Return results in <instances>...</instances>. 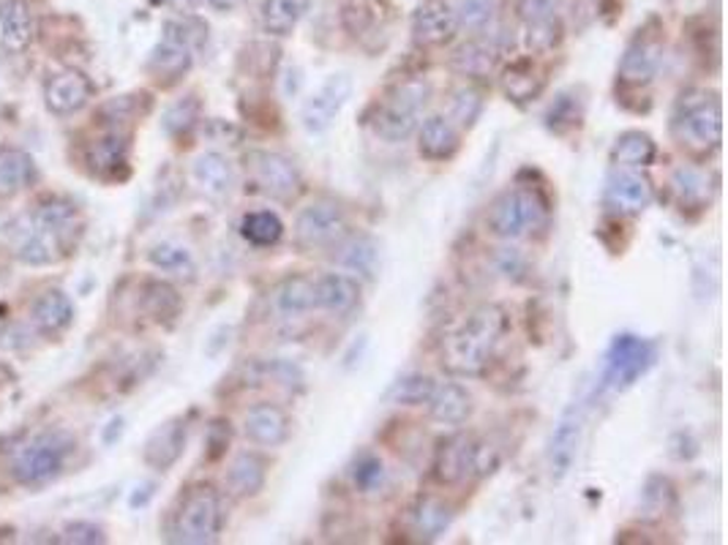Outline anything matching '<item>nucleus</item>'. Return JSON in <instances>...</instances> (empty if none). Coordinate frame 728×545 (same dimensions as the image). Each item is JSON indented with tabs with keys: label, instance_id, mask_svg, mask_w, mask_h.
I'll return each mask as SVG.
<instances>
[{
	"label": "nucleus",
	"instance_id": "nucleus-45",
	"mask_svg": "<svg viewBox=\"0 0 728 545\" xmlns=\"http://www.w3.org/2000/svg\"><path fill=\"white\" fill-rule=\"evenodd\" d=\"M581 123V104L570 94H563L554 99V104L546 112V126L554 134H565L568 128L579 126Z\"/></svg>",
	"mask_w": 728,
	"mask_h": 545
},
{
	"label": "nucleus",
	"instance_id": "nucleus-14",
	"mask_svg": "<svg viewBox=\"0 0 728 545\" xmlns=\"http://www.w3.org/2000/svg\"><path fill=\"white\" fill-rule=\"evenodd\" d=\"M652 199H655V186L641 170H614L603 191V205L617 219L644 213Z\"/></svg>",
	"mask_w": 728,
	"mask_h": 545
},
{
	"label": "nucleus",
	"instance_id": "nucleus-38",
	"mask_svg": "<svg viewBox=\"0 0 728 545\" xmlns=\"http://www.w3.org/2000/svg\"><path fill=\"white\" fill-rule=\"evenodd\" d=\"M240 235L243 240H249L251 246L268 248L276 246L284 235V224L273 210H255V213H246L240 221Z\"/></svg>",
	"mask_w": 728,
	"mask_h": 545
},
{
	"label": "nucleus",
	"instance_id": "nucleus-51",
	"mask_svg": "<svg viewBox=\"0 0 728 545\" xmlns=\"http://www.w3.org/2000/svg\"><path fill=\"white\" fill-rule=\"evenodd\" d=\"M63 540H66V543L96 545V543H104L107 537H104V532H101V527H96V523L74 521L63 529Z\"/></svg>",
	"mask_w": 728,
	"mask_h": 545
},
{
	"label": "nucleus",
	"instance_id": "nucleus-3",
	"mask_svg": "<svg viewBox=\"0 0 728 545\" xmlns=\"http://www.w3.org/2000/svg\"><path fill=\"white\" fill-rule=\"evenodd\" d=\"M671 134L690 159H712L723 143L720 96L704 88L684 90L674 104Z\"/></svg>",
	"mask_w": 728,
	"mask_h": 545
},
{
	"label": "nucleus",
	"instance_id": "nucleus-20",
	"mask_svg": "<svg viewBox=\"0 0 728 545\" xmlns=\"http://www.w3.org/2000/svg\"><path fill=\"white\" fill-rule=\"evenodd\" d=\"M581 409L570 407L568 412L563 414L559 425L554 429L552 434V447H548V469H552L554 480H563L565 474L573 469L576 456H579V445H581Z\"/></svg>",
	"mask_w": 728,
	"mask_h": 545
},
{
	"label": "nucleus",
	"instance_id": "nucleus-46",
	"mask_svg": "<svg viewBox=\"0 0 728 545\" xmlns=\"http://www.w3.org/2000/svg\"><path fill=\"white\" fill-rule=\"evenodd\" d=\"M480 112H483V94H480L478 88L467 85V88H458L456 94H453V117H451V121H456L458 126L472 128L474 121L480 117Z\"/></svg>",
	"mask_w": 728,
	"mask_h": 545
},
{
	"label": "nucleus",
	"instance_id": "nucleus-53",
	"mask_svg": "<svg viewBox=\"0 0 728 545\" xmlns=\"http://www.w3.org/2000/svg\"><path fill=\"white\" fill-rule=\"evenodd\" d=\"M208 3L215 9V12H232L240 0H208Z\"/></svg>",
	"mask_w": 728,
	"mask_h": 545
},
{
	"label": "nucleus",
	"instance_id": "nucleus-16",
	"mask_svg": "<svg viewBox=\"0 0 728 545\" xmlns=\"http://www.w3.org/2000/svg\"><path fill=\"white\" fill-rule=\"evenodd\" d=\"M472 450L474 436L469 434H453L440 442L434 450V463H431V474L440 485H458L472 474Z\"/></svg>",
	"mask_w": 728,
	"mask_h": 545
},
{
	"label": "nucleus",
	"instance_id": "nucleus-42",
	"mask_svg": "<svg viewBox=\"0 0 728 545\" xmlns=\"http://www.w3.org/2000/svg\"><path fill=\"white\" fill-rule=\"evenodd\" d=\"M563 39V25L559 17L538 20V23H525V45L527 50L543 55V52H552L554 47Z\"/></svg>",
	"mask_w": 728,
	"mask_h": 545
},
{
	"label": "nucleus",
	"instance_id": "nucleus-8",
	"mask_svg": "<svg viewBox=\"0 0 728 545\" xmlns=\"http://www.w3.org/2000/svg\"><path fill=\"white\" fill-rule=\"evenodd\" d=\"M74 453V439L63 431H47L20 447L12 458V474L23 485H47L63 472L69 456Z\"/></svg>",
	"mask_w": 728,
	"mask_h": 545
},
{
	"label": "nucleus",
	"instance_id": "nucleus-28",
	"mask_svg": "<svg viewBox=\"0 0 728 545\" xmlns=\"http://www.w3.org/2000/svg\"><path fill=\"white\" fill-rule=\"evenodd\" d=\"M72 317L74 306L61 289H47L30 306V320H34L36 331L45 333V336H58V333L66 331L72 325Z\"/></svg>",
	"mask_w": 728,
	"mask_h": 545
},
{
	"label": "nucleus",
	"instance_id": "nucleus-37",
	"mask_svg": "<svg viewBox=\"0 0 728 545\" xmlns=\"http://www.w3.org/2000/svg\"><path fill=\"white\" fill-rule=\"evenodd\" d=\"M671 191H674V197H677V202L682 205V208L704 210L706 205H710V199H712L710 197V194H712L710 177H706L701 170H695V166H682V170L674 172Z\"/></svg>",
	"mask_w": 728,
	"mask_h": 545
},
{
	"label": "nucleus",
	"instance_id": "nucleus-9",
	"mask_svg": "<svg viewBox=\"0 0 728 545\" xmlns=\"http://www.w3.org/2000/svg\"><path fill=\"white\" fill-rule=\"evenodd\" d=\"M246 172L255 191L276 199V202H293L304 191V177L293 159L276 150H251L246 153Z\"/></svg>",
	"mask_w": 728,
	"mask_h": 545
},
{
	"label": "nucleus",
	"instance_id": "nucleus-39",
	"mask_svg": "<svg viewBox=\"0 0 728 545\" xmlns=\"http://www.w3.org/2000/svg\"><path fill=\"white\" fill-rule=\"evenodd\" d=\"M34 159L23 150H3L0 153V194H17L34 181Z\"/></svg>",
	"mask_w": 728,
	"mask_h": 545
},
{
	"label": "nucleus",
	"instance_id": "nucleus-36",
	"mask_svg": "<svg viewBox=\"0 0 728 545\" xmlns=\"http://www.w3.org/2000/svg\"><path fill=\"white\" fill-rule=\"evenodd\" d=\"M145 317L153 322H172L183 309V300L177 289L166 282H145L143 298H139Z\"/></svg>",
	"mask_w": 728,
	"mask_h": 545
},
{
	"label": "nucleus",
	"instance_id": "nucleus-32",
	"mask_svg": "<svg viewBox=\"0 0 728 545\" xmlns=\"http://www.w3.org/2000/svg\"><path fill=\"white\" fill-rule=\"evenodd\" d=\"M331 251H336L333 253V259H336L342 268L353 270V273H360V276L366 278H371L377 273V259H380V253H377V246L371 237L349 235L347 232Z\"/></svg>",
	"mask_w": 728,
	"mask_h": 545
},
{
	"label": "nucleus",
	"instance_id": "nucleus-48",
	"mask_svg": "<svg viewBox=\"0 0 728 545\" xmlns=\"http://www.w3.org/2000/svg\"><path fill=\"white\" fill-rule=\"evenodd\" d=\"M499 463H503V447L494 439H474L472 450V474L474 478H489L492 472H497Z\"/></svg>",
	"mask_w": 728,
	"mask_h": 545
},
{
	"label": "nucleus",
	"instance_id": "nucleus-2",
	"mask_svg": "<svg viewBox=\"0 0 728 545\" xmlns=\"http://www.w3.org/2000/svg\"><path fill=\"white\" fill-rule=\"evenodd\" d=\"M83 232L77 208L66 199H47L12 232L14 253L25 264H52L69 253Z\"/></svg>",
	"mask_w": 728,
	"mask_h": 545
},
{
	"label": "nucleus",
	"instance_id": "nucleus-7",
	"mask_svg": "<svg viewBox=\"0 0 728 545\" xmlns=\"http://www.w3.org/2000/svg\"><path fill=\"white\" fill-rule=\"evenodd\" d=\"M205 41V25L197 20H170L164 36L148 58V72L161 88L181 83L194 63V50Z\"/></svg>",
	"mask_w": 728,
	"mask_h": 545
},
{
	"label": "nucleus",
	"instance_id": "nucleus-5",
	"mask_svg": "<svg viewBox=\"0 0 728 545\" xmlns=\"http://www.w3.org/2000/svg\"><path fill=\"white\" fill-rule=\"evenodd\" d=\"M431 85L423 77H409L393 85L374 107L371 128L385 143H404L420 126L425 104H429Z\"/></svg>",
	"mask_w": 728,
	"mask_h": 545
},
{
	"label": "nucleus",
	"instance_id": "nucleus-29",
	"mask_svg": "<svg viewBox=\"0 0 728 545\" xmlns=\"http://www.w3.org/2000/svg\"><path fill=\"white\" fill-rule=\"evenodd\" d=\"M608 159H612L614 170H644V166L655 164L657 145L650 134L633 128V132L619 134Z\"/></svg>",
	"mask_w": 728,
	"mask_h": 545
},
{
	"label": "nucleus",
	"instance_id": "nucleus-41",
	"mask_svg": "<svg viewBox=\"0 0 728 545\" xmlns=\"http://www.w3.org/2000/svg\"><path fill=\"white\" fill-rule=\"evenodd\" d=\"M436 391V382L429 374H409L393 387L391 398L402 407H420V404H429L431 396Z\"/></svg>",
	"mask_w": 728,
	"mask_h": 545
},
{
	"label": "nucleus",
	"instance_id": "nucleus-52",
	"mask_svg": "<svg viewBox=\"0 0 728 545\" xmlns=\"http://www.w3.org/2000/svg\"><path fill=\"white\" fill-rule=\"evenodd\" d=\"M644 501H655V512H663L668 507V501H674V485L666 478H652L650 485L644 491Z\"/></svg>",
	"mask_w": 728,
	"mask_h": 545
},
{
	"label": "nucleus",
	"instance_id": "nucleus-30",
	"mask_svg": "<svg viewBox=\"0 0 728 545\" xmlns=\"http://www.w3.org/2000/svg\"><path fill=\"white\" fill-rule=\"evenodd\" d=\"M499 85H503V94L510 101H516V104H530L546 88V77L538 72V66L530 58H521V61L510 63L505 69L503 77H499Z\"/></svg>",
	"mask_w": 728,
	"mask_h": 545
},
{
	"label": "nucleus",
	"instance_id": "nucleus-15",
	"mask_svg": "<svg viewBox=\"0 0 728 545\" xmlns=\"http://www.w3.org/2000/svg\"><path fill=\"white\" fill-rule=\"evenodd\" d=\"M458 34V20L447 0H423L412 14V36L420 47H445Z\"/></svg>",
	"mask_w": 728,
	"mask_h": 545
},
{
	"label": "nucleus",
	"instance_id": "nucleus-18",
	"mask_svg": "<svg viewBox=\"0 0 728 545\" xmlns=\"http://www.w3.org/2000/svg\"><path fill=\"white\" fill-rule=\"evenodd\" d=\"M186 439H188V425L183 418H172L166 420L164 425L153 431L145 442V463L159 472H166V469L175 467L181 461L183 450H186Z\"/></svg>",
	"mask_w": 728,
	"mask_h": 545
},
{
	"label": "nucleus",
	"instance_id": "nucleus-27",
	"mask_svg": "<svg viewBox=\"0 0 728 545\" xmlns=\"http://www.w3.org/2000/svg\"><path fill=\"white\" fill-rule=\"evenodd\" d=\"M453 518H456L453 507L434 494H420L415 505L409 507V521H412V529L420 534V540L442 537L451 529Z\"/></svg>",
	"mask_w": 728,
	"mask_h": 545
},
{
	"label": "nucleus",
	"instance_id": "nucleus-31",
	"mask_svg": "<svg viewBox=\"0 0 728 545\" xmlns=\"http://www.w3.org/2000/svg\"><path fill=\"white\" fill-rule=\"evenodd\" d=\"M194 177H197L199 188L213 199H224L232 191V186H235V172H232L230 159L224 153H215V150L197 156Z\"/></svg>",
	"mask_w": 728,
	"mask_h": 545
},
{
	"label": "nucleus",
	"instance_id": "nucleus-4",
	"mask_svg": "<svg viewBox=\"0 0 728 545\" xmlns=\"http://www.w3.org/2000/svg\"><path fill=\"white\" fill-rule=\"evenodd\" d=\"M552 202L541 186H514L499 194L489 208L485 226L499 240H525L548 224Z\"/></svg>",
	"mask_w": 728,
	"mask_h": 545
},
{
	"label": "nucleus",
	"instance_id": "nucleus-12",
	"mask_svg": "<svg viewBox=\"0 0 728 545\" xmlns=\"http://www.w3.org/2000/svg\"><path fill=\"white\" fill-rule=\"evenodd\" d=\"M655 363V347L646 338L633 333H619L606 352V371L603 385L614 393H622L633 387Z\"/></svg>",
	"mask_w": 728,
	"mask_h": 545
},
{
	"label": "nucleus",
	"instance_id": "nucleus-22",
	"mask_svg": "<svg viewBox=\"0 0 728 545\" xmlns=\"http://www.w3.org/2000/svg\"><path fill=\"white\" fill-rule=\"evenodd\" d=\"M90 96H94V85L79 72L55 74L45 88V101L55 115H74L88 104Z\"/></svg>",
	"mask_w": 728,
	"mask_h": 545
},
{
	"label": "nucleus",
	"instance_id": "nucleus-49",
	"mask_svg": "<svg viewBox=\"0 0 728 545\" xmlns=\"http://www.w3.org/2000/svg\"><path fill=\"white\" fill-rule=\"evenodd\" d=\"M565 0H519V17L521 23H538V20L557 17Z\"/></svg>",
	"mask_w": 728,
	"mask_h": 545
},
{
	"label": "nucleus",
	"instance_id": "nucleus-26",
	"mask_svg": "<svg viewBox=\"0 0 728 545\" xmlns=\"http://www.w3.org/2000/svg\"><path fill=\"white\" fill-rule=\"evenodd\" d=\"M128 159V137L118 128H107L101 137L90 139L88 150H85V161H88L90 172L101 177H112L121 166H126Z\"/></svg>",
	"mask_w": 728,
	"mask_h": 545
},
{
	"label": "nucleus",
	"instance_id": "nucleus-6",
	"mask_svg": "<svg viewBox=\"0 0 728 545\" xmlns=\"http://www.w3.org/2000/svg\"><path fill=\"white\" fill-rule=\"evenodd\" d=\"M224 529V507L213 485H194L181 496L172 516L170 540L181 545H210Z\"/></svg>",
	"mask_w": 728,
	"mask_h": 545
},
{
	"label": "nucleus",
	"instance_id": "nucleus-11",
	"mask_svg": "<svg viewBox=\"0 0 728 545\" xmlns=\"http://www.w3.org/2000/svg\"><path fill=\"white\" fill-rule=\"evenodd\" d=\"M349 232V219L336 199H314L300 210L295 221V243L300 251H325L333 248Z\"/></svg>",
	"mask_w": 728,
	"mask_h": 545
},
{
	"label": "nucleus",
	"instance_id": "nucleus-50",
	"mask_svg": "<svg viewBox=\"0 0 728 545\" xmlns=\"http://www.w3.org/2000/svg\"><path fill=\"white\" fill-rule=\"evenodd\" d=\"M494 262H497V270L505 278H514L516 282V278L525 276L527 259H525V253H521V248H497V257H494Z\"/></svg>",
	"mask_w": 728,
	"mask_h": 545
},
{
	"label": "nucleus",
	"instance_id": "nucleus-23",
	"mask_svg": "<svg viewBox=\"0 0 728 545\" xmlns=\"http://www.w3.org/2000/svg\"><path fill=\"white\" fill-rule=\"evenodd\" d=\"M36 36V20L25 0H0V47L25 52Z\"/></svg>",
	"mask_w": 728,
	"mask_h": 545
},
{
	"label": "nucleus",
	"instance_id": "nucleus-21",
	"mask_svg": "<svg viewBox=\"0 0 728 545\" xmlns=\"http://www.w3.org/2000/svg\"><path fill=\"white\" fill-rule=\"evenodd\" d=\"M314 298L317 309L333 317H347L358 309L360 284L347 273H325V276L314 278Z\"/></svg>",
	"mask_w": 728,
	"mask_h": 545
},
{
	"label": "nucleus",
	"instance_id": "nucleus-10",
	"mask_svg": "<svg viewBox=\"0 0 728 545\" xmlns=\"http://www.w3.org/2000/svg\"><path fill=\"white\" fill-rule=\"evenodd\" d=\"M663 50H666L663 28L655 20H650L644 28L636 30V36L625 47L622 61H619L617 69L619 85H625V88H646L661 72Z\"/></svg>",
	"mask_w": 728,
	"mask_h": 545
},
{
	"label": "nucleus",
	"instance_id": "nucleus-43",
	"mask_svg": "<svg viewBox=\"0 0 728 545\" xmlns=\"http://www.w3.org/2000/svg\"><path fill=\"white\" fill-rule=\"evenodd\" d=\"M349 474H353V485L360 491V494H371V491L380 488L382 480H385V463H382V458L374 456V453H360V456L355 458Z\"/></svg>",
	"mask_w": 728,
	"mask_h": 545
},
{
	"label": "nucleus",
	"instance_id": "nucleus-44",
	"mask_svg": "<svg viewBox=\"0 0 728 545\" xmlns=\"http://www.w3.org/2000/svg\"><path fill=\"white\" fill-rule=\"evenodd\" d=\"M197 121H199L197 96H186V99L175 101V104L166 110L164 128H166V134H172V137H183L186 132H192Z\"/></svg>",
	"mask_w": 728,
	"mask_h": 545
},
{
	"label": "nucleus",
	"instance_id": "nucleus-17",
	"mask_svg": "<svg viewBox=\"0 0 728 545\" xmlns=\"http://www.w3.org/2000/svg\"><path fill=\"white\" fill-rule=\"evenodd\" d=\"M289 414L284 412L279 404L262 401L246 412L243 418V436L251 442V445L260 447H279L287 442L289 436Z\"/></svg>",
	"mask_w": 728,
	"mask_h": 545
},
{
	"label": "nucleus",
	"instance_id": "nucleus-33",
	"mask_svg": "<svg viewBox=\"0 0 728 545\" xmlns=\"http://www.w3.org/2000/svg\"><path fill=\"white\" fill-rule=\"evenodd\" d=\"M431 418L442 425H461L467 423V418L472 414V396L464 391L456 382H447V385L436 387L434 396L429 401Z\"/></svg>",
	"mask_w": 728,
	"mask_h": 545
},
{
	"label": "nucleus",
	"instance_id": "nucleus-25",
	"mask_svg": "<svg viewBox=\"0 0 728 545\" xmlns=\"http://www.w3.org/2000/svg\"><path fill=\"white\" fill-rule=\"evenodd\" d=\"M461 148V137L451 117L431 115L418 126V150L429 161H451Z\"/></svg>",
	"mask_w": 728,
	"mask_h": 545
},
{
	"label": "nucleus",
	"instance_id": "nucleus-19",
	"mask_svg": "<svg viewBox=\"0 0 728 545\" xmlns=\"http://www.w3.org/2000/svg\"><path fill=\"white\" fill-rule=\"evenodd\" d=\"M268 483V461L260 453L243 450L230 461L224 474L226 494L235 499H255Z\"/></svg>",
	"mask_w": 728,
	"mask_h": 545
},
{
	"label": "nucleus",
	"instance_id": "nucleus-40",
	"mask_svg": "<svg viewBox=\"0 0 728 545\" xmlns=\"http://www.w3.org/2000/svg\"><path fill=\"white\" fill-rule=\"evenodd\" d=\"M150 262L156 264L164 273H172L177 278H194V257L188 248L175 246V243H159V246L150 248L148 253Z\"/></svg>",
	"mask_w": 728,
	"mask_h": 545
},
{
	"label": "nucleus",
	"instance_id": "nucleus-34",
	"mask_svg": "<svg viewBox=\"0 0 728 545\" xmlns=\"http://www.w3.org/2000/svg\"><path fill=\"white\" fill-rule=\"evenodd\" d=\"M451 69L461 77L483 79L497 69V50L489 41H467L451 55Z\"/></svg>",
	"mask_w": 728,
	"mask_h": 545
},
{
	"label": "nucleus",
	"instance_id": "nucleus-35",
	"mask_svg": "<svg viewBox=\"0 0 728 545\" xmlns=\"http://www.w3.org/2000/svg\"><path fill=\"white\" fill-rule=\"evenodd\" d=\"M311 0H266L262 3V28L271 36H289L309 12Z\"/></svg>",
	"mask_w": 728,
	"mask_h": 545
},
{
	"label": "nucleus",
	"instance_id": "nucleus-47",
	"mask_svg": "<svg viewBox=\"0 0 728 545\" xmlns=\"http://www.w3.org/2000/svg\"><path fill=\"white\" fill-rule=\"evenodd\" d=\"M453 12H456L458 28L483 30L494 17V0H458Z\"/></svg>",
	"mask_w": 728,
	"mask_h": 545
},
{
	"label": "nucleus",
	"instance_id": "nucleus-13",
	"mask_svg": "<svg viewBox=\"0 0 728 545\" xmlns=\"http://www.w3.org/2000/svg\"><path fill=\"white\" fill-rule=\"evenodd\" d=\"M349 96H353V77L349 74H331L309 99L304 101L300 110V123L309 134H322L333 126L338 112L347 107Z\"/></svg>",
	"mask_w": 728,
	"mask_h": 545
},
{
	"label": "nucleus",
	"instance_id": "nucleus-1",
	"mask_svg": "<svg viewBox=\"0 0 728 545\" xmlns=\"http://www.w3.org/2000/svg\"><path fill=\"white\" fill-rule=\"evenodd\" d=\"M510 327V317L503 306H478L442 344V369L453 376H480Z\"/></svg>",
	"mask_w": 728,
	"mask_h": 545
},
{
	"label": "nucleus",
	"instance_id": "nucleus-24",
	"mask_svg": "<svg viewBox=\"0 0 728 545\" xmlns=\"http://www.w3.org/2000/svg\"><path fill=\"white\" fill-rule=\"evenodd\" d=\"M273 311H276L282 320H298V317L309 314L317 309L314 298V278L306 276V273H293V276H284L282 282L273 287Z\"/></svg>",
	"mask_w": 728,
	"mask_h": 545
}]
</instances>
